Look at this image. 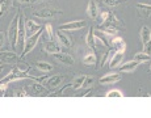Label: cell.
Returning <instances> with one entry per match:
<instances>
[{"label": "cell", "mask_w": 151, "mask_h": 118, "mask_svg": "<svg viewBox=\"0 0 151 118\" xmlns=\"http://www.w3.org/2000/svg\"><path fill=\"white\" fill-rule=\"evenodd\" d=\"M83 63L87 66H91V64H93V63H96V55H95V53L92 50H89L88 54L83 58Z\"/></svg>", "instance_id": "cell-22"}, {"label": "cell", "mask_w": 151, "mask_h": 118, "mask_svg": "<svg viewBox=\"0 0 151 118\" xmlns=\"http://www.w3.org/2000/svg\"><path fill=\"white\" fill-rule=\"evenodd\" d=\"M43 29L46 30V38H45V42H46V41H50V39H53L54 33H53V26H51V24L45 25V28H43Z\"/></svg>", "instance_id": "cell-29"}, {"label": "cell", "mask_w": 151, "mask_h": 118, "mask_svg": "<svg viewBox=\"0 0 151 118\" xmlns=\"http://www.w3.org/2000/svg\"><path fill=\"white\" fill-rule=\"evenodd\" d=\"M14 96H17V97L27 96V91H25V89H21V91H16V92H14Z\"/></svg>", "instance_id": "cell-35"}, {"label": "cell", "mask_w": 151, "mask_h": 118, "mask_svg": "<svg viewBox=\"0 0 151 118\" xmlns=\"http://www.w3.org/2000/svg\"><path fill=\"white\" fill-rule=\"evenodd\" d=\"M121 80V75L120 74H106L99 80L100 84H113Z\"/></svg>", "instance_id": "cell-7"}, {"label": "cell", "mask_w": 151, "mask_h": 118, "mask_svg": "<svg viewBox=\"0 0 151 118\" xmlns=\"http://www.w3.org/2000/svg\"><path fill=\"white\" fill-rule=\"evenodd\" d=\"M0 38H1V47H3V45H4V37H3V33L0 34Z\"/></svg>", "instance_id": "cell-38"}, {"label": "cell", "mask_w": 151, "mask_h": 118, "mask_svg": "<svg viewBox=\"0 0 151 118\" xmlns=\"http://www.w3.org/2000/svg\"><path fill=\"white\" fill-rule=\"evenodd\" d=\"M11 5H12V1H11V0H1V4H0V15L4 16V13L8 12Z\"/></svg>", "instance_id": "cell-25"}, {"label": "cell", "mask_w": 151, "mask_h": 118, "mask_svg": "<svg viewBox=\"0 0 151 118\" xmlns=\"http://www.w3.org/2000/svg\"><path fill=\"white\" fill-rule=\"evenodd\" d=\"M100 31H103L105 36L110 37H116V34H117V29L112 26H100Z\"/></svg>", "instance_id": "cell-26"}, {"label": "cell", "mask_w": 151, "mask_h": 118, "mask_svg": "<svg viewBox=\"0 0 151 118\" xmlns=\"http://www.w3.org/2000/svg\"><path fill=\"white\" fill-rule=\"evenodd\" d=\"M125 1H126V0H104V4L109 5V7H116V5L122 4Z\"/></svg>", "instance_id": "cell-31"}, {"label": "cell", "mask_w": 151, "mask_h": 118, "mask_svg": "<svg viewBox=\"0 0 151 118\" xmlns=\"http://www.w3.org/2000/svg\"><path fill=\"white\" fill-rule=\"evenodd\" d=\"M54 58L58 60L59 63H63V64H74V58H72L70 54H66V53H57L54 54Z\"/></svg>", "instance_id": "cell-8"}, {"label": "cell", "mask_w": 151, "mask_h": 118, "mask_svg": "<svg viewBox=\"0 0 151 118\" xmlns=\"http://www.w3.org/2000/svg\"><path fill=\"white\" fill-rule=\"evenodd\" d=\"M57 38H58V42H60V45L66 46V47H71V39L67 37V34L63 33V30H58L57 31Z\"/></svg>", "instance_id": "cell-15"}, {"label": "cell", "mask_w": 151, "mask_h": 118, "mask_svg": "<svg viewBox=\"0 0 151 118\" xmlns=\"http://www.w3.org/2000/svg\"><path fill=\"white\" fill-rule=\"evenodd\" d=\"M87 45H88V47L91 49H95L96 47V44H95V31H93V28H89V31L88 34H87Z\"/></svg>", "instance_id": "cell-21"}, {"label": "cell", "mask_w": 151, "mask_h": 118, "mask_svg": "<svg viewBox=\"0 0 151 118\" xmlns=\"http://www.w3.org/2000/svg\"><path fill=\"white\" fill-rule=\"evenodd\" d=\"M62 82H63L62 75H55V76L49 77V79L43 83V85H45V87L47 85V88H50V89H57L60 84H62Z\"/></svg>", "instance_id": "cell-5"}, {"label": "cell", "mask_w": 151, "mask_h": 118, "mask_svg": "<svg viewBox=\"0 0 151 118\" xmlns=\"http://www.w3.org/2000/svg\"><path fill=\"white\" fill-rule=\"evenodd\" d=\"M143 53H146V54H149V55H151V39L143 45Z\"/></svg>", "instance_id": "cell-33"}, {"label": "cell", "mask_w": 151, "mask_h": 118, "mask_svg": "<svg viewBox=\"0 0 151 118\" xmlns=\"http://www.w3.org/2000/svg\"><path fill=\"white\" fill-rule=\"evenodd\" d=\"M139 63L135 62V60H132V62H127V63H124L122 66L120 67V71L121 72H133L135 68L138 67Z\"/></svg>", "instance_id": "cell-18"}, {"label": "cell", "mask_w": 151, "mask_h": 118, "mask_svg": "<svg viewBox=\"0 0 151 118\" xmlns=\"http://www.w3.org/2000/svg\"><path fill=\"white\" fill-rule=\"evenodd\" d=\"M113 55H114V50H109V51H106V53H104L103 58H101V67H104V66L108 63V60L110 62Z\"/></svg>", "instance_id": "cell-28"}, {"label": "cell", "mask_w": 151, "mask_h": 118, "mask_svg": "<svg viewBox=\"0 0 151 118\" xmlns=\"http://www.w3.org/2000/svg\"><path fill=\"white\" fill-rule=\"evenodd\" d=\"M41 36H42V29L41 30H38L36 34H33V36H30V37H28V39H27V42H25V47H24V51H22V54L20 56L21 58H24L25 55H27L28 53H30L32 50H33L34 47H36V45H37V42H38V39L41 38Z\"/></svg>", "instance_id": "cell-3"}, {"label": "cell", "mask_w": 151, "mask_h": 118, "mask_svg": "<svg viewBox=\"0 0 151 118\" xmlns=\"http://www.w3.org/2000/svg\"><path fill=\"white\" fill-rule=\"evenodd\" d=\"M25 28H27V36L30 37L33 36V34H36L38 30H41V25L40 24H36L34 21H32V20H28L27 24H25Z\"/></svg>", "instance_id": "cell-9"}, {"label": "cell", "mask_w": 151, "mask_h": 118, "mask_svg": "<svg viewBox=\"0 0 151 118\" xmlns=\"http://www.w3.org/2000/svg\"><path fill=\"white\" fill-rule=\"evenodd\" d=\"M36 76H32V75H28L27 71H22L21 68L14 67L9 74L5 77L1 79V83H8V82H13V80H19V79H34Z\"/></svg>", "instance_id": "cell-2"}, {"label": "cell", "mask_w": 151, "mask_h": 118, "mask_svg": "<svg viewBox=\"0 0 151 118\" xmlns=\"http://www.w3.org/2000/svg\"><path fill=\"white\" fill-rule=\"evenodd\" d=\"M32 88H33V92L36 94H43V93H47V89H46V87L42 84V83H33L32 84Z\"/></svg>", "instance_id": "cell-20"}, {"label": "cell", "mask_w": 151, "mask_h": 118, "mask_svg": "<svg viewBox=\"0 0 151 118\" xmlns=\"http://www.w3.org/2000/svg\"><path fill=\"white\" fill-rule=\"evenodd\" d=\"M151 59V55H149V54H146V53H137L134 55V60L135 62H138V63H145V62H149V60Z\"/></svg>", "instance_id": "cell-23"}, {"label": "cell", "mask_w": 151, "mask_h": 118, "mask_svg": "<svg viewBox=\"0 0 151 118\" xmlns=\"http://www.w3.org/2000/svg\"><path fill=\"white\" fill-rule=\"evenodd\" d=\"M20 16L21 13H17L16 16L13 17L12 22L8 26V41H9V45L12 49H16V44L19 41V22H20Z\"/></svg>", "instance_id": "cell-1"}, {"label": "cell", "mask_w": 151, "mask_h": 118, "mask_svg": "<svg viewBox=\"0 0 151 118\" xmlns=\"http://www.w3.org/2000/svg\"><path fill=\"white\" fill-rule=\"evenodd\" d=\"M19 1H21V3H30L32 0H19Z\"/></svg>", "instance_id": "cell-39"}, {"label": "cell", "mask_w": 151, "mask_h": 118, "mask_svg": "<svg viewBox=\"0 0 151 118\" xmlns=\"http://www.w3.org/2000/svg\"><path fill=\"white\" fill-rule=\"evenodd\" d=\"M124 59V53H114V55L112 56V59H110L109 62V67L110 68H116V67H120V63L122 62Z\"/></svg>", "instance_id": "cell-16"}, {"label": "cell", "mask_w": 151, "mask_h": 118, "mask_svg": "<svg viewBox=\"0 0 151 118\" xmlns=\"http://www.w3.org/2000/svg\"><path fill=\"white\" fill-rule=\"evenodd\" d=\"M37 68L40 71H42V72H49V71L53 70V66L47 62H38L37 63Z\"/></svg>", "instance_id": "cell-27"}, {"label": "cell", "mask_w": 151, "mask_h": 118, "mask_svg": "<svg viewBox=\"0 0 151 118\" xmlns=\"http://www.w3.org/2000/svg\"><path fill=\"white\" fill-rule=\"evenodd\" d=\"M87 15L93 20L99 16V5L96 4L95 0H91V1L88 3V7H87Z\"/></svg>", "instance_id": "cell-10"}, {"label": "cell", "mask_w": 151, "mask_h": 118, "mask_svg": "<svg viewBox=\"0 0 151 118\" xmlns=\"http://www.w3.org/2000/svg\"><path fill=\"white\" fill-rule=\"evenodd\" d=\"M124 94L121 93L120 91H118V89H113V91H109L108 93H106V97H122Z\"/></svg>", "instance_id": "cell-32"}, {"label": "cell", "mask_w": 151, "mask_h": 118, "mask_svg": "<svg viewBox=\"0 0 151 118\" xmlns=\"http://www.w3.org/2000/svg\"><path fill=\"white\" fill-rule=\"evenodd\" d=\"M95 44L96 46H101V47H108V42H105L103 38H101L100 36H99L97 33H95Z\"/></svg>", "instance_id": "cell-30"}, {"label": "cell", "mask_w": 151, "mask_h": 118, "mask_svg": "<svg viewBox=\"0 0 151 118\" xmlns=\"http://www.w3.org/2000/svg\"><path fill=\"white\" fill-rule=\"evenodd\" d=\"M137 9H138L139 16H142V17H150L151 16V5L150 4L138 3V4H137Z\"/></svg>", "instance_id": "cell-12"}, {"label": "cell", "mask_w": 151, "mask_h": 118, "mask_svg": "<svg viewBox=\"0 0 151 118\" xmlns=\"http://www.w3.org/2000/svg\"><path fill=\"white\" fill-rule=\"evenodd\" d=\"M45 50L50 54H57V53H60V46L58 45L55 41L50 39V41L45 42Z\"/></svg>", "instance_id": "cell-14"}, {"label": "cell", "mask_w": 151, "mask_h": 118, "mask_svg": "<svg viewBox=\"0 0 151 118\" xmlns=\"http://www.w3.org/2000/svg\"><path fill=\"white\" fill-rule=\"evenodd\" d=\"M86 28V21L83 20H78V21H71L67 24H62L59 25V29L63 31H75V30H80Z\"/></svg>", "instance_id": "cell-4"}, {"label": "cell", "mask_w": 151, "mask_h": 118, "mask_svg": "<svg viewBox=\"0 0 151 118\" xmlns=\"http://www.w3.org/2000/svg\"><path fill=\"white\" fill-rule=\"evenodd\" d=\"M87 76H84V75H80V76H78L76 79L74 80V83H72V88L74 89H80L82 87H84V82H86Z\"/></svg>", "instance_id": "cell-24"}, {"label": "cell", "mask_w": 151, "mask_h": 118, "mask_svg": "<svg viewBox=\"0 0 151 118\" xmlns=\"http://www.w3.org/2000/svg\"><path fill=\"white\" fill-rule=\"evenodd\" d=\"M16 59H17L16 53H12V51H1V55H0L1 63H13V62H16Z\"/></svg>", "instance_id": "cell-13"}, {"label": "cell", "mask_w": 151, "mask_h": 118, "mask_svg": "<svg viewBox=\"0 0 151 118\" xmlns=\"http://www.w3.org/2000/svg\"><path fill=\"white\" fill-rule=\"evenodd\" d=\"M92 83H93V79H92V77H87L86 82H84V87H88V85H91Z\"/></svg>", "instance_id": "cell-36"}, {"label": "cell", "mask_w": 151, "mask_h": 118, "mask_svg": "<svg viewBox=\"0 0 151 118\" xmlns=\"http://www.w3.org/2000/svg\"><path fill=\"white\" fill-rule=\"evenodd\" d=\"M62 11H57V9H41V11H36L33 13L36 17H41V19H50V17H54L57 15H60Z\"/></svg>", "instance_id": "cell-6"}, {"label": "cell", "mask_w": 151, "mask_h": 118, "mask_svg": "<svg viewBox=\"0 0 151 118\" xmlns=\"http://www.w3.org/2000/svg\"><path fill=\"white\" fill-rule=\"evenodd\" d=\"M100 17H101V22H100V24H104V22L108 20L109 12H106V11H105V12H101V13H100Z\"/></svg>", "instance_id": "cell-34"}, {"label": "cell", "mask_w": 151, "mask_h": 118, "mask_svg": "<svg viewBox=\"0 0 151 118\" xmlns=\"http://www.w3.org/2000/svg\"><path fill=\"white\" fill-rule=\"evenodd\" d=\"M141 39H142V44L143 45L151 39V29L149 26H146V25L141 28Z\"/></svg>", "instance_id": "cell-19"}, {"label": "cell", "mask_w": 151, "mask_h": 118, "mask_svg": "<svg viewBox=\"0 0 151 118\" xmlns=\"http://www.w3.org/2000/svg\"><path fill=\"white\" fill-rule=\"evenodd\" d=\"M150 71H151V67H150Z\"/></svg>", "instance_id": "cell-40"}, {"label": "cell", "mask_w": 151, "mask_h": 118, "mask_svg": "<svg viewBox=\"0 0 151 118\" xmlns=\"http://www.w3.org/2000/svg\"><path fill=\"white\" fill-rule=\"evenodd\" d=\"M112 26V28H116V26H118V25H121V20H118L117 17H116L113 13H109V17H108V20H106L104 24H101L100 26Z\"/></svg>", "instance_id": "cell-17"}, {"label": "cell", "mask_w": 151, "mask_h": 118, "mask_svg": "<svg viewBox=\"0 0 151 118\" xmlns=\"http://www.w3.org/2000/svg\"><path fill=\"white\" fill-rule=\"evenodd\" d=\"M112 44L114 46V50L118 51V53H124L126 50V44L121 37H113L112 38Z\"/></svg>", "instance_id": "cell-11"}, {"label": "cell", "mask_w": 151, "mask_h": 118, "mask_svg": "<svg viewBox=\"0 0 151 118\" xmlns=\"http://www.w3.org/2000/svg\"><path fill=\"white\" fill-rule=\"evenodd\" d=\"M7 89V83H1V92H4Z\"/></svg>", "instance_id": "cell-37"}]
</instances>
